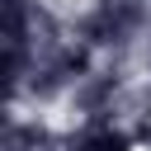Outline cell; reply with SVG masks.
<instances>
[{"instance_id": "obj_1", "label": "cell", "mask_w": 151, "mask_h": 151, "mask_svg": "<svg viewBox=\"0 0 151 151\" xmlns=\"http://www.w3.org/2000/svg\"><path fill=\"white\" fill-rule=\"evenodd\" d=\"M90 151H127V137H118V132H109V137H94V142H90Z\"/></svg>"}]
</instances>
